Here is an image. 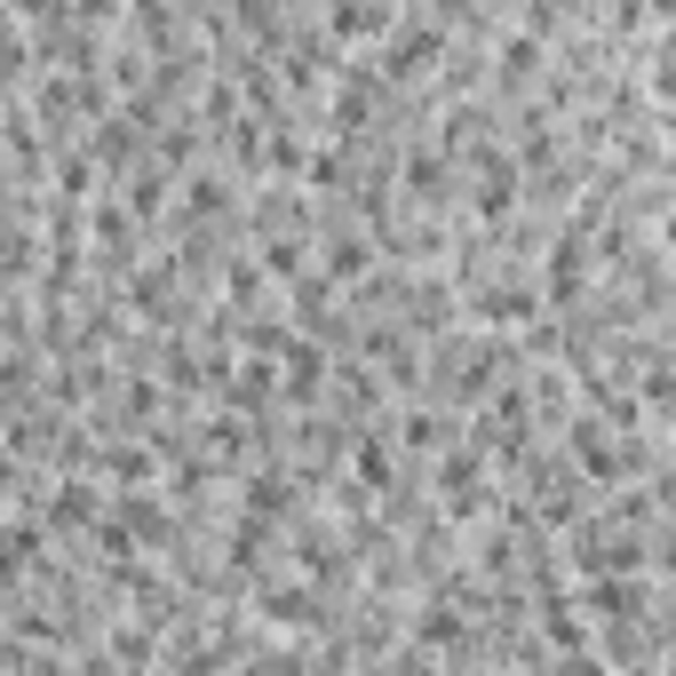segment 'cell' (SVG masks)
Masks as SVG:
<instances>
[{"mask_svg":"<svg viewBox=\"0 0 676 676\" xmlns=\"http://www.w3.org/2000/svg\"><path fill=\"white\" fill-rule=\"evenodd\" d=\"M263 621H295V629L319 621V613H311V589H270V597H263Z\"/></svg>","mask_w":676,"mask_h":676,"instance_id":"7a4b0ae2","label":"cell"},{"mask_svg":"<svg viewBox=\"0 0 676 676\" xmlns=\"http://www.w3.org/2000/svg\"><path fill=\"white\" fill-rule=\"evenodd\" d=\"M326 270H334V279H351V270H366V240H334V247H326Z\"/></svg>","mask_w":676,"mask_h":676,"instance_id":"277c9868","label":"cell"},{"mask_svg":"<svg viewBox=\"0 0 676 676\" xmlns=\"http://www.w3.org/2000/svg\"><path fill=\"white\" fill-rule=\"evenodd\" d=\"M279 351H287V390H295V398H311V390H319V375H326L319 343H279Z\"/></svg>","mask_w":676,"mask_h":676,"instance_id":"6da1fadb","label":"cell"},{"mask_svg":"<svg viewBox=\"0 0 676 676\" xmlns=\"http://www.w3.org/2000/svg\"><path fill=\"white\" fill-rule=\"evenodd\" d=\"M48 518H56V525H88V518H96V494H88V486H64Z\"/></svg>","mask_w":676,"mask_h":676,"instance_id":"3957f363","label":"cell"}]
</instances>
